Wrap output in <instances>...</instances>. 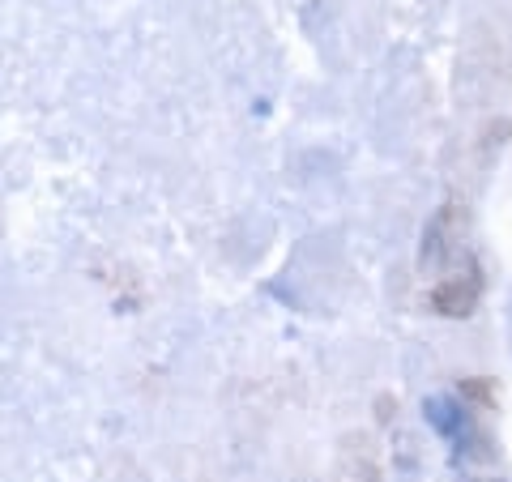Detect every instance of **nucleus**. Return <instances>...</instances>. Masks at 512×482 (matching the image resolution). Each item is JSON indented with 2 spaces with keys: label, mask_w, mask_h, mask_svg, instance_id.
Wrapping results in <instances>:
<instances>
[{
  "label": "nucleus",
  "mask_w": 512,
  "mask_h": 482,
  "mask_svg": "<svg viewBox=\"0 0 512 482\" xmlns=\"http://www.w3.org/2000/svg\"><path fill=\"white\" fill-rule=\"evenodd\" d=\"M478 299H483V282H478V273H457V278H444L436 291H431V308L440 316H474Z\"/></svg>",
  "instance_id": "nucleus-1"
},
{
  "label": "nucleus",
  "mask_w": 512,
  "mask_h": 482,
  "mask_svg": "<svg viewBox=\"0 0 512 482\" xmlns=\"http://www.w3.org/2000/svg\"><path fill=\"white\" fill-rule=\"evenodd\" d=\"M461 389H466V397H474V401H478V406H495V389H491V384H487L483 376H474V380H466V384H461Z\"/></svg>",
  "instance_id": "nucleus-2"
}]
</instances>
